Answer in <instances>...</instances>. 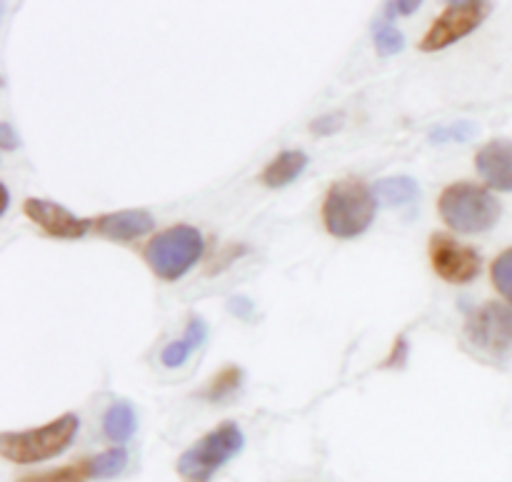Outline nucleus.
I'll return each mask as SVG.
<instances>
[{
  "instance_id": "9d476101",
  "label": "nucleus",
  "mask_w": 512,
  "mask_h": 482,
  "mask_svg": "<svg viewBox=\"0 0 512 482\" xmlns=\"http://www.w3.org/2000/svg\"><path fill=\"white\" fill-rule=\"evenodd\" d=\"M475 168L490 188L512 193V140L495 138L485 143L475 155Z\"/></svg>"
},
{
  "instance_id": "a211bd4d",
  "label": "nucleus",
  "mask_w": 512,
  "mask_h": 482,
  "mask_svg": "<svg viewBox=\"0 0 512 482\" xmlns=\"http://www.w3.org/2000/svg\"><path fill=\"white\" fill-rule=\"evenodd\" d=\"M478 135V125L470 123V120H460V123L450 125H435L430 130L428 140L433 145H445V143H468Z\"/></svg>"
},
{
  "instance_id": "f257e3e1",
  "label": "nucleus",
  "mask_w": 512,
  "mask_h": 482,
  "mask_svg": "<svg viewBox=\"0 0 512 482\" xmlns=\"http://www.w3.org/2000/svg\"><path fill=\"white\" fill-rule=\"evenodd\" d=\"M375 213H378V200L373 188L355 178L338 180L325 195L323 223L333 238H358L373 225Z\"/></svg>"
},
{
  "instance_id": "4be33fe9",
  "label": "nucleus",
  "mask_w": 512,
  "mask_h": 482,
  "mask_svg": "<svg viewBox=\"0 0 512 482\" xmlns=\"http://www.w3.org/2000/svg\"><path fill=\"white\" fill-rule=\"evenodd\" d=\"M340 128H343V118H340L338 113L323 115V118H318L310 123V133L313 135H333V133H338Z\"/></svg>"
},
{
  "instance_id": "dca6fc26",
  "label": "nucleus",
  "mask_w": 512,
  "mask_h": 482,
  "mask_svg": "<svg viewBox=\"0 0 512 482\" xmlns=\"http://www.w3.org/2000/svg\"><path fill=\"white\" fill-rule=\"evenodd\" d=\"M88 465H90V478L93 480H113L128 468V450H125L123 445H115V448L90 458Z\"/></svg>"
},
{
  "instance_id": "f3484780",
  "label": "nucleus",
  "mask_w": 512,
  "mask_h": 482,
  "mask_svg": "<svg viewBox=\"0 0 512 482\" xmlns=\"http://www.w3.org/2000/svg\"><path fill=\"white\" fill-rule=\"evenodd\" d=\"M240 385H243V370L235 368V365H228V368L220 370V373L210 380L203 398L210 400V403H223V400H228L230 395L238 393Z\"/></svg>"
},
{
  "instance_id": "4468645a",
  "label": "nucleus",
  "mask_w": 512,
  "mask_h": 482,
  "mask_svg": "<svg viewBox=\"0 0 512 482\" xmlns=\"http://www.w3.org/2000/svg\"><path fill=\"white\" fill-rule=\"evenodd\" d=\"M373 195L378 200V205H385V208H403V205L418 203L420 185L410 175H390V178L373 183Z\"/></svg>"
},
{
  "instance_id": "bb28decb",
  "label": "nucleus",
  "mask_w": 512,
  "mask_h": 482,
  "mask_svg": "<svg viewBox=\"0 0 512 482\" xmlns=\"http://www.w3.org/2000/svg\"><path fill=\"white\" fill-rule=\"evenodd\" d=\"M0 190H3V210H0V215H5V213H8V208H10V193H8V188H5V185H0Z\"/></svg>"
},
{
  "instance_id": "393cba45",
  "label": "nucleus",
  "mask_w": 512,
  "mask_h": 482,
  "mask_svg": "<svg viewBox=\"0 0 512 482\" xmlns=\"http://www.w3.org/2000/svg\"><path fill=\"white\" fill-rule=\"evenodd\" d=\"M18 145H20V135L15 133L13 125L0 123V148H3L5 153H10V150H15Z\"/></svg>"
},
{
  "instance_id": "5701e85b",
  "label": "nucleus",
  "mask_w": 512,
  "mask_h": 482,
  "mask_svg": "<svg viewBox=\"0 0 512 482\" xmlns=\"http://www.w3.org/2000/svg\"><path fill=\"white\" fill-rule=\"evenodd\" d=\"M420 0H395V3H385V18H395V15H413L420 8Z\"/></svg>"
},
{
  "instance_id": "7ed1b4c3",
  "label": "nucleus",
  "mask_w": 512,
  "mask_h": 482,
  "mask_svg": "<svg viewBox=\"0 0 512 482\" xmlns=\"http://www.w3.org/2000/svg\"><path fill=\"white\" fill-rule=\"evenodd\" d=\"M440 218L445 225L463 235L488 233L503 215V205L490 190L473 183H453L438 200Z\"/></svg>"
},
{
  "instance_id": "f03ea898",
  "label": "nucleus",
  "mask_w": 512,
  "mask_h": 482,
  "mask_svg": "<svg viewBox=\"0 0 512 482\" xmlns=\"http://www.w3.org/2000/svg\"><path fill=\"white\" fill-rule=\"evenodd\" d=\"M78 430L80 418L68 413L50 420L48 425H40V428L20 430V433H3L0 435V455L18 465L43 463V460L65 453L73 445Z\"/></svg>"
},
{
  "instance_id": "2eb2a0df",
  "label": "nucleus",
  "mask_w": 512,
  "mask_h": 482,
  "mask_svg": "<svg viewBox=\"0 0 512 482\" xmlns=\"http://www.w3.org/2000/svg\"><path fill=\"white\" fill-rule=\"evenodd\" d=\"M138 430V415H135V408L128 403V400H118L108 408L103 418V433L110 443L125 445Z\"/></svg>"
},
{
  "instance_id": "39448f33",
  "label": "nucleus",
  "mask_w": 512,
  "mask_h": 482,
  "mask_svg": "<svg viewBox=\"0 0 512 482\" xmlns=\"http://www.w3.org/2000/svg\"><path fill=\"white\" fill-rule=\"evenodd\" d=\"M245 435L235 423H223L190 445L178 460V475L185 482H210L220 468L243 453Z\"/></svg>"
},
{
  "instance_id": "20e7f679",
  "label": "nucleus",
  "mask_w": 512,
  "mask_h": 482,
  "mask_svg": "<svg viewBox=\"0 0 512 482\" xmlns=\"http://www.w3.org/2000/svg\"><path fill=\"white\" fill-rule=\"evenodd\" d=\"M205 253V238L193 225H173L145 245V263L160 280L185 278Z\"/></svg>"
},
{
  "instance_id": "a878e982",
  "label": "nucleus",
  "mask_w": 512,
  "mask_h": 482,
  "mask_svg": "<svg viewBox=\"0 0 512 482\" xmlns=\"http://www.w3.org/2000/svg\"><path fill=\"white\" fill-rule=\"evenodd\" d=\"M405 358H408V340L400 338L398 343H395V350H393V358L385 363V368H403L405 365Z\"/></svg>"
},
{
  "instance_id": "423d86ee",
  "label": "nucleus",
  "mask_w": 512,
  "mask_h": 482,
  "mask_svg": "<svg viewBox=\"0 0 512 482\" xmlns=\"http://www.w3.org/2000/svg\"><path fill=\"white\" fill-rule=\"evenodd\" d=\"M490 3H480V0H455V3L445 5L443 13L435 18L428 33L423 35L418 48L425 53H438V50L450 48L458 40L468 38L473 30L483 25V20L490 15Z\"/></svg>"
},
{
  "instance_id": "6ab92c4d",
  "label": "nucleus",
  "mask_w": 512,
  "mask_h": 482,
  "mask_svg": "<svg viewBox=\"0 0 512 482\" xmlns=\"http://www.w3.org/2000/svg\"><path fill=\"white\" fill-rule=\"evenodd\" d=\"M88 480H90V465L88 460H83V463L65 465V468L48 470V473L25 475V478H20L18 482H88Z\"/></svg>"
},
{
  "instance_id": "6e6552de",
  "label": "nucleus",
  "mask_w": 512,
  "mask_h": 482,
  "mask_svg": "<svg viewBox=\"0 0 512 482\" xmlns=\"http://www.w3.org/2000/svg\"><path fill=\"white\" fill-rule=\"evenodd\" d=\"M470 345L490 355H505L512 348V308L503 303H485L470 313L465 323Z\"/></svg>"
},
{
  "instance_id": "9b49d317",
  "label": "nucleus",
  "mask_w": 512,
  "mask_h": 482,
  "mask_svg": "<svg viewBox=\"0 0 512 482\" xmlns=\"http://www.w3.org/2000/svg\"><path fill=\"white\" fill-rule=\"evenodd\" d=\"M155 228V220L148 210H118V213L100 215L95 220V230L103 235L105 240L113 243H133V240L143 238Z\"/></svg>"
},
{
  "instance_id": "aec40b11",
  "label": "nucleus",
  "mask_w": 512,
  "mask_h": 482,
  "mask_svg": "<svg viewBox=\"0 0 512 482\" xmlns=\"http://www.w3.org/2000/svg\"><path fill=\"white\" fill-rule=\"evenodd\" d=\"M373 40H375V48H378L380 55L390 58V55H398L400 50L405 48V38L388 18L380 20V23L373 25Z\"/></svg>"
},
{
  "instance_id": "f8f14e48",
  "label": "nucleus",
  "mask_w": 512,
  "mask_h": 482,
  "mask_svg": "<svg viewBox=\"0 0 512 482\" xmlns=\"http://www.w3.org/2000/svg\"><path fill=\"white\" fill-rule=\"evenodd\" d=\"M308 163L310 158L303 150H283V153L275 155V158L265 165L260 180H263L265 188L280 190L285 188V185L295 183V180L305 173Z\"/></svg>"
},
{
  "instance_id": "412c9836",
  "label": "nucleus",
  "mask_w": 512,
  "mask_h": 482,
  "mask_svg": "<svg viewBox=\"0 0 512 482\" xmlns=\"http://www.w3.org/2000/svg\"><path fill=\"white\" fill-rule=\"evenodd\" d=\"M490 273H493V285L498 288V293L512 305V248L495 258Z\"/></svg>"
},
{
  "instance_id": "0eeeda50",
  "label": "nucleus",
  "mask_w": 512,
  "mask_h": 482,
  "mask_svg": "<svg viewBox=\"0 0 512 482\" xmlns=\"http://www.w3.org/2000/svg\"><path fill=\"white\" fill-rule=\"evenodd\" d=\"M430 265L435 275L450 285H468L473 283L483 268V258L475 248L463 245L448 233H433L428 243Z\"/></svg>"
},
{
  "instance_id": "b1692460",
  "label": "nucleus",
  "mask_w": 512,
  "mask_h": 482,
  "mask_svg": "<svg viewBox=\"0 0 512 482\" xmlns=\"http://www.w3.org/2000/svg\"><path fill=\"white\" fill-rule=\"evenodd\" d=\"M228 310H230V313L235 315V318H240V320H250V318H253L255 305L250 303L248 298H238V295H235V298H230V300H228Z\"/></svg>"
},
{
  "instance_id": "1a4fd4ad",
  "label": "nucleus",
  "mask_w": 512,
  "mask_h": 482,
  "mask_svg": "<svg viewBox=\"0 0 512 482\" xmlns=\"http://www.w3.org/2000/svg\"><path fill=\"white\" fill-rule=\"evenodd\" d=\"M23 213L28 215V220H33L43 233H48L50 238H58V240L85 238L88 230L95 225L93 220L78 218V215L70 213L65 205L55 203V200H45V198L25 200Z\"/></svg>"
},
{
  "instance_id": "ddd939ff",
  "label": "nucleus",
  "mask_w": 512,
  "mask_h": 482,
  "mask_svg": "<svg viewBox=\"0 0 512 482\" xmlns=\"http://www.w3.org/2000/svg\"><path fill=\"white\" fill-rule=\"evenodd\" d=\"M205 340H208V325H205V320L200 315H193L188 320V328H185V338L165 345L163 353H160V363L170 370L180 368V365L188 363L195 350L203 348Z\"/></svg>"
}]
</instances>
